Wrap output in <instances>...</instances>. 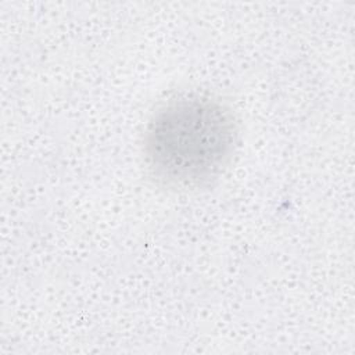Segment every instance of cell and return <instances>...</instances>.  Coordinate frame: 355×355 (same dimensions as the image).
Wrapping results in <instances>:
<instances>
[{"label": "cell", "mask_w": 355, "mask_h": 355, "mask_svg": "<svg viewBox=\"0 0 355 355\" xmlns=\"http://www.w3.org/2000/svg\"><path fill=\"white\" fill-rule=\"evenodd\" d=\"M237 135L226 104L209 94L183 93L150 116L143 140L144 162L151 178L165 189H201L229 166Z\"/></svg>", "instance_id": "1"}]
</instances>
